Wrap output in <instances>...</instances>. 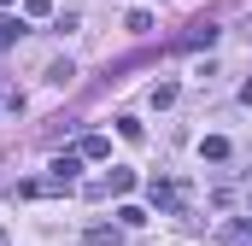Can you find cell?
Returning <instances> with one entry per match:
<instances>
[{
	"label": "cell",
	"instance_id": "1",
	"mask_svg": "<svg viewBox=\"0 0 252 246\" xmlns=\"http://www.w3.org/2000/svg\"><path fill=\"white\" fill-rule=\"evenodd\" d=\"M47 170H53V176H35V182H24L18 193H24V199H41V193H70V187H76V158H70V153L53 158Z\"/></svg>",
	"mask_w": 252,
	"mask_h": 246
},
{
	"label": "cell",
	"instance_id": "2",
	"mask_svg": "<svg viewBox=\"0 0 252 246\" xmlns=\"http://www.w3.org/2000/svg\"><path fill=\"white\" fill-rule=\"evenodd\" d=\"M147 199H153L158 211H182V199H188V187H182V182H158V176H153V187H147Z\"/></svg>",
	"mask_w": 252,
	"mask_h": 246
},
{
	"label": "cell",
	"instance_id": "3",
	"mask_svg": "<svg viewBox=\"0 0 252 246\" xmlns=\"http://www.w3.org/2000/svg\"><path fill=\"white\" fill-rule=\"evenodd\" d=\"M135 187V170H124V164H112V176H100V182L88 187V193H129Z\"/></svg>",
	"mask_w": 252,
	"mask_h": 246
},
{
	"label": "cell",
	"instance_id": "4",
	"mask_svg": "<svg viewBox=\"0 0 252 246\" xmlns=\"http://www.w3.org/2000/svg\"><path fill=\"white\" fill-rule=\"evenodd\" d=\"M211 35H217V24H205V18H199V24H188V35H182L176 47H199V41H211Z\"/></svg>",
	"mask_w": 252,
	"mask_h": 246
},
{
	"label": "cell",
	"instance_id": "5",
	"mask_svg": "<svg viewBox=\"0 0 252 246\" xmlns=\"http://www.w3.org/2000/svg\"><path fill=\"white\" fill-rule=\"evenodd\" d=\"M124 241V229H112V223H94L88 229V246H118Z\"/></svg>",
	"mask_w": 252,
	"mask_h": 246
},
{
	"label": "cell",
	"instance_id": "6",
	"mask_svg": "<svg viewBox=\"0 0 252 246\" xmlns=\"http://www.w3.org/2000/svg\"><path fill=\"white\" fill-rule=\"evenodd\" d=\"M76 153H82V158H106V153H112V141H106V135H82V147H76Z\"/></svg>",
	"mask_w": 252,
	"mask_h": 246
},
{
	"label": "cell",
	"instance_id": "7",
	"mask_svg": "<svg viewBox=\"0 0 252 246\" xmlns=\"http://www.w3.org/2000/svg\"><path fill=\"white\" fill-rule=\"evenodd\" d=\"M24 35V18H12V12H0V47H12Z\"/></svg>",
	"mask_w": 252,
	"mask_h": 246
},
{
	"label": "cell",
	"instance_id": "8",
	"mask_svg": "<svg viewBox=\"0 0 252 246\" xmlns=\"http://www.w3.org/2000/svg\"><path fill=\"white\" fill-rule=\"evenodd\" d=\"M199 153H205L211 164H223V158H229V141H223V135H205V147H199Z\"/></svg>",
	"mask_w": 252,
	"mask_h": 246
},
{
	"label": "cell",
	"instance_id": "9",
	"mask_svg": "<svg viewBox=\"0 0 252 246\" xmlns=\"http://www.w3.org/2000/svg\"><path fill=\"white\" fill-rule=\"evenodd\" d=\"M70 76H76V70H70V59H53V64H47V82H53V88H64Z\"/></svg>",
	"mask_w": 252,
	"mask_h": 246
},
{
	"label": "cell",
	"instance_id": "10",
	"mask_svg": "<svg viewBox=\"0 0 252 246\" xmlns=\"http://www.w3.org/2000/svg\"><path fill=\"white\" fill-rule=\"evenodd\" d=\"M153 106H158V112L176 106V82H158V88H153Z\"/></svg>",
	"mask_w": 252,
	"mask_h": 246
},
{
	"label": "cell",
	"instance_id": "11",
	"mask_svg": "<svg viewBox=\"0 0 252 246\" xmlns=\"http://www.w3.org/2000/svg\"><path fill=\"white\" fill-rule=\"evenodd\" d=\"M118 135H124V141H141L147 129H141V118H118Z\"/></svg>",
	"mask_w": 252,
	"mask_h": 246
},
{
	"label": "cell",
	"instance_id": "12",
	"mask_svg": "<svg viewBox=\"0 0 252 246\" xmlns=\"http://www.w3.org/2000/svg\"><path fill=\"white\" fill-rule=\"evenodd\" d=\"M229 241H235V246H252V223H229Z\"/></svg>",
	"mask_w": 252,
	"mask_h": 246
},
{
	"label": "cell",
	"instance_id": "13",
	"mask_svg": "<svg viewBox=\"0 0 252 246\" xmlns=\"http://www.w3.org/2000/svg\"><path fill=\"white\" fill-rule=\"evenodd\" d=\"M24 12H30V18H47V12H53V0H24Z\"/></svg>",
	"mask_w": 252,
	"mask_h": 246
},
{
	"label": "cell",
	"instance_id": "14",
	"mask_svg": "<svg viewBox=\"0 0 252 246\" xmlns=\"http://www.w3.org/2000/svg\"><path fill=\"white\" fill-rule=\"evenodd\" d=\"M241 100H247V106H252V82H247V88H241Z\"/></svg>",
	"mask_w": 252,
	"mask_h": 246
},
{
	"label": "cell",
	"instance_id": "15",
	"mask_svg": "<svg viewBox=\"0 0 252 246\" xmlns=\"http://www.w3.org/2000/svg\"><path fill=\"white\" fill-rule=\"evenodd\" d=\"M0 246H12V235H6V229H0Z\"/></svg>",
	"mask_w": 252,
	"mask_h": 246
},
{
	"label": "cell",
	"instance_id": "16",
	"mask_svg": "<svg viewBox=\"0 0 252 246\" xmlns=\"http://www.w3.org/2000/svg\"><path fill=\"white\" fill-rule=\"evenodd\" d=\"M0 6H12V0H0Z\"/></svg>",
	"mask_w": 252,
	"mask_h": 246
}]
</instances>
